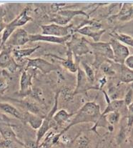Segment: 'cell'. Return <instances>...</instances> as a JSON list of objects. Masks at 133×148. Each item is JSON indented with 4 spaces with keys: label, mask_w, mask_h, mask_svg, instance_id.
Returning a JSON list of instances; mask_svg holds the SVG:
<instances>
[{
    "label": "cell",
    "mask_w": 133,
    "mask_h": 148,
    "mask_svg": "<svg viewBox=\"0 0 133 148\" xmlns=\"http://www.w3.org/2000/svg\"><path fill=\"white\" fill-rule=\"evenodd\" d=\"M101 114L100 107L95 102H88L84 104L81 108L77 112L71 119V122L59 134L54 135V140L56 143H58L60 137L64 135L70 128L75 125L82 123H94L95 124L99 120Z\"/></svg>",
    "instance_id": "1"
},
{
    "label": "cell",
    "mask_w": 133,
    "mask_h": 148,
    "mask_svg": "<svg viewBox=\"0 0 133 148\" xmlns=\"http://www.w3.org/2000/svg\"><path fill=\"white\" fill-rule=\"evenodd\" d=\"M60 96V92L56 94L55 99H54V105L52 110H50L47 115L45 116L43 119V122H42V125L37 130V135H36V148L38 147L39 145L40 144L41 140L45 137V135L49 132V130L52 128H55L57 127L56 124L54 123L53 120V116L55 114L56 112L57 111L58 109V98Z\"/></svg>",
    "instance_id": "2"
},
{
    "label": "cell",
    "mask_w": 133,
    "mask_h": 148,
    "mask_svg": "<svg viewBox=\"0 0 133 148\" xmlns=\"http://www.w3.org/2000/svg\"><path fill=\"white\" fill-rule=\"evenodd\" d=\"M66 47L72 51L73 57L76 59L80 58L82 56L91 53V49L87 45V40L84 37H78L73 34L70 40L66 43Z\"/></svg>",
    "instance_id": "3"
},
{
    "label": "cell",
    "mask_w": 133,
    "mask_h": 148,
    "mask_svg": "<svg viewBox=\"0 0 133 148\" xmlns=\"http://www.w3.org/2000/svg\"><path fill=\"white\" fill-rule=\"evenodd\" d=\"M42 34L44 35L53 36L57 37H63L75 34V28L73 25H67L66 26H60L52 23L49 25H41Z\"/></svg>",
    "instance_id": "4"
},
{
    "label": "cell",
    "mask_w": 133,
    "mask_h": 148,
    "mask_svg": "<svg viewBox=\"0 0 133 148\" xmlns=\"http://www.w3.org/2000/svg\"><path fill=\"white\" fill-rule=\"evenodd\" d=\"M109 44L113 53V62L119 64H123L125 59L130 55V50L128 47L114 38L110 40Z\"/></svg>",
    "instance_id": "5"
},
{
    "label": "cell",
    "mask_w": 133,
    "mask_h": 148,
    "mask_svg": "<svg viewBox=\"0 0 133 148\" xmlns=\"http://www.w3.org/2000/svg\"><path fill=\"white\" fill-rule=\"evenodd\" d=\"M78 15H84V16H88V14H87L83 10H61L58 11L57 14L54 15L51 19V22H54L56 25H60V26H66L70 21L75 17V16Z\"/></svg>",
    "instance_id": "6"
},
{
    "label": "cell",
    "mask_w": 133,
    "mask_h": 148,
    "mask_svg": "<svg viewBox=\"0 0 133 148\" xmlns=\"http://www.w3.org/2000/svg\"><path fill=\"white\" fill-rule=\"evenodd\" d=\"M26 60L27 62L25 69L27 70L29 68L33 67L40 70L43 74H49L54 71L58 70V67L57 65L47 61L43 58H26Z\"/></svg>",
    "instance_id": "7"
},
{
    "label": "cell",
    "mask_w": 133,
    "mask_h": 148,
    "mask_svg": "<svg viewBox=\"0 0 133 148\" xmlns=\"http://www.w3.org/2000/svg\"><path fill=\"white\" fill-rule=\"evenodd\" d=\"M87 45L90 47L91 52L95 56L103 57L108 60L113 61V53L109 42H92L87 41Z\"/></svg>",
    "instance_id": "8"
},
{
    "label": "cell",
    "mask_w": 133,
    "mask_h": 148,
    "mask_svg": "<svg viewBox=\"0 0 133 148\" xmlns=\"http://www.w3.org/2000/svg\"><path fill=\"white\" fill-rule=\"evenodd\" d=\"M28 32L25 29L22 28H18L12 33L9 40L5 43L6 46L16 47L23 46L27 43L29 42Z\"/></svg>",
    "instance_id": "9"
},
{
    "label": "cell",
    "mask_w": 133,
    "mask_h": 148,
    "mask_svg": "<svg viewBox=\"0 0 133 148\" xmlns=\"http://www.w3.org/2000/svg\"><path fill=\"white\" fill-rule=\"evenodd\" d=\"M105 31L106 30L103 29H98L88 25H84L80 28L75 29V33H78L82 35L90 37L93 40V42H99L101 37L105 32Z\"/></svg>",
    "instance_id": "10"
},
{
    "label": "cell",
    "mask_w": 133,
    "mask_h": 148,
    "mask_svg": "<svg viewBox=\"0 0 133 148\" xmlns=\"http://www.w3.org/2000/svg\"><path fill=\"white\" fill-rule=\"evenodd\" d=\"M13 126L14 125H10L9 123L0 122V134H1V137L4 140L14 142L22 147H25L24 143L19 140L17 135L14 132V130H13Z\"/></svg>",
    "instance_id": "11"
},
{
    "label": "cell",
    "mask_w": 133,
    "mask_h": 148,
    "mask_svg": "<svg viewBox=\"0 0 133 148\" xmlns=\"http://www.w3.org/2000/svg\"><path fill=\"white\" fill-rule=\"evenodd\" d=\"M72 35H68L63 37H57L53 36L44 35L42 34H29V40L31 42H49V43L59 44V45H64L70 40Z\"/></svg>",
    "instance_id": "12"
},
{
    "label": "cell",
    "mask_w": 133,
    "mask_h": 148,
    "mask_svg": "<svg viewBox=\"0 0 133 148\" xmlns=\"http://www.w3.org/2000/svg\"><path fill=\"white\" fill-rule=\"evenodd\" d=\"M47 55L53 57L54 58L60 60V64L65 68L66 69H67L69 72H72V73H75V72H77L78 66H77L75 60H74V57L73 54H72V51H71V49H69V47H67V51H66V58H62V57H58V56L54 55V54H47Z\"/></svg>",
    "instance_id": "13"
},
{
    "label": "cell",
    "mask_w": 133,
    "mask_h": 148,
    "mask_svg": "<svg viewBox=\"0 0 133 148\" xmlns=\"http://www.w3.org/2000/svg\"><path fill=\"white\" fill-rule=\"evenodd\" d=\"M88 82L89 80L84 72L78 66L77 70V86L75 90L72 92L73 97L75 95L87 91L89 90L88 85H87Z\"/></svg>",
    "instance_id": "14"
},
{
    "label": "cell",
    "mask_w": 133,
    "mask_h": 148,
    "mask_svg": "<svg viewBox=\"0 0 133 148\" xmlns=\"http://www.w3.org/2000/svg\"><path fill=\"white\" fill-rule=\"evenodd\" d=\"M32 85V75L29 73L27 69L22 71L20 77V90L19 93L22 95H29Z\"/></svg>",
    "instance_id": "15"
},
{
    "label": "cell",
    "mask_w": 133,
    "mask_h": 148,
    "mask_svg": "<svg viewBox=\"0 0 133 148\" xmlns=\"http://www.w3.org/2000/svg\"><path fill=\"white\" fill-rule=\"evenodd\" d=\"M132 4L125 3L120 5L119 12L110 17L111 19H118L121 22H128L132 19Z\"/></svg>",
    "instance_id": "16"
},
{
    "label": "cell",
    "mask_w": 133,
    "mask_h": 148,
    "mask_svg": "<svg viewBox=\"0 0 133 148\" xmlns=\"http://www.w3.org/2000/svg\"><path fill=\"white\" fill-rule=\"evenodd\" d=\"M44 117H45L38 115V114H33V113L27 111L26 112H25V114H23L22 121L25 122V123L29 124L30 127L34 130H38L42 125Z\"/></svg>",
    "instance_id": "17"
},
{
    "label": "cell",
    "mask_w": 133,
    "mask_h": 148,
    "mask_svg": "<svg viewBox=\"0 0 133 148\" xmlns=\"http://www.w3.org/2000/svg\"><path fill=\"white\" fill-rule=\"evenodd\" d=\"M40 46H36L34 47L27 48V49H17L16 47L12 48V56L16 62L22 61L24 59L28 58L30 55H32L34 52L37 50Z\"/></svg>",
    "instance_id": "18"
},
{
    "label": "cell",
    "mask_w": 133,
    "mask_h": 148,
    "mask_svg": "<svg viewBox=\"0 0 133 148\" xmlns=\"http://www.w3.org/2000/svg\"><path fill=\"white\" fill-rule=\"evenodd\" d=\"M13 59L12 47L4 45L0 52V68L6 69Z\"/></svg>",
    "instance_id": "19"
},
{
    "label": "cell",
    "mask_w": 133,
    "mask_h": 148,
    "mask_svg": "<svg viewBox=\"0 0 133 148\" xmlns=\"http://www.w3.org/2000/svg\"><path fill=\"white\" fill-rule=\"evenodd\" d=\"M0 110L6 114L13 116L14 117L19 120H22V118H23V114L19 112L15 107L9 103L0 102Z\"/></svg>",
    "instance_id": "20"
},
{
    "label": "cell",
    "mask_w": 133,
    "mask_h": 148,
    "mask_svg": "<svg viewBox=\"0 0 133 148\" xmlns=\"http://www.w3.org/2000/svg\"><path fill=\"white\" fill-rule=\"evenodd\" d=\"M73 115L74 113L69 114L65 110H60L59 111L56 112L55 114H54L53 120L57 127L62 126L66 122H67Z\"/></svg>",
    "instance_id": "21"
},
{
    "label": "cell",
    "mask_w": 133,
    "mask_h": 148,
    "mask_svg": "<svg viewBox=\"0 0 133 148\" xmlns=\"http://www.w3.org/2000/svg\"><path fill=\"white\" fill-rule=\"evenodd\" d=\"M120 80L127 84L132 82L133 70L128 69L124 64H120Z\"/></svg>",
    "instance_id": "22"
},
{
    "label": "cell",
    "mask_w": 133,
    "mask_h": 148,
    "mask_svg": "<svg viewBox=\"0 0 133 148\" xmlns=\"http://www.w3.org/2000/svg\"><path fill=\"white\" fill-rule=\"evenodd\" d=\"M27 12H28V8L26 7V8L22 10V12L19 14L16 18L13 19L16 27H21L24 26L25 25H26L27 22L32 20V18L27 14Z\"/></svg>",
    "instance_id": "23"
},
{
    "label": "cell",
    "mask_w": 133,
    "mask_h": 148,
    "mask_svg": "<svg viewBox=\"0 0 133 148\" xmlns=\"http://www.w3.org/2000/svg\"><path fill=\"white\" fill-rule=\"evenodd\" d=\"M110 35L112 37V38L115 39L120 43L123 44V45H128L130 47H133V40L132 37L131 36L128 35V34H123V33H119L117 32H113L110 33Z\"/></svg>",
    "instance_id": "24"
},
{
    "label": "cell",
    "mask_w": 133,
    "mask_h": 148,
    "mask_svg": "<svg viewBox=\"0 0 133 148\" xmlns=\"http://www.w3.org/2000/svg\"><path fill=\"white\" fill-rule=\"evenodd\" d=\"M81 63L83 68H84L83 71H84V73H85L89 82H90L91 84H93L95 80V72H94L93 68L92 67L90 64H87L86 62L82 61Z\"/></svg>",
    "instance_id": "25"
},
{
    "label": "cell",
    "mask_w": 133,
    "mask_h": 148,
    "mask_svg": "<svg viewBox=\"0 0 133 148\" xmlns=\"http://www.w3.org/2000/svg\"><path fill=\"white\" fill-rule=\"evenodd\" d=\"M104 117L109 125L113 126L119 122L120 118V114L119 112H110L106 114Z\"/></svg>",
    "instance_id": "26"
},
{
    "label": "cell",
    "mask_w": 133,
    "mask_h": 148,
    "mask_svg": "<svg viewBox=\"0 0 133 148\" xmlns=\"http://www.w3.org/2000/svg\"><path fill=\"white\" fill-rule=\"evenodd\" d=\"M9 88V79L6 75L0 76V95H4Z\"/></svg>",
    "instance_id": "27"
},
{
    "label": "cell",
    "mask_w": 133,
    "mask_h": 148,
    "mask_svg": "<svg viewBox=\"0 0 133 148\" xmlns=\"http://www.w3.org/2000/svg\"><path fill=\"white\" fill-rule=\"evenodd\" d=\"M110 60H107V61H105V62H103L101 64L99 67H100L101 69H102V70L103 71L105 74H107V75H114V74L115 73V72H114V69H113L112 66L111 64L110 63Z\"/></svg>",
    "instance_id": "28"
},
{
    "label": "cell",
    "mask_w": 133,
    "mask_h": 148,
    "mask_svg": "<svg viewBox=\"0 0 133 148\" xmlns=\"http://www.w3.org/2000/svg\"><path fill=\"white\" fill-rule=\"evenodd\" d=\"M75 144L78 148H86L89 145V140L85 136H80L77 138Z\"/></svg>",
    "instance_id": "29"
},
{
    "label": "cell",
    "mask_w": 133,
    "mask_h": 148,
    "mask_svg": "<svg viewBox=\"0 0 133 148\" xmlns=\"http://www.w3.org/2000/svg\"><path fill=\"white\" fill-rule=\"evenodd\" d=\"M6 11L3 7H0V33L2 32L5 28L7 23L5 22Z\"/></svg>",
    "instance_id": "30"
},
{
    "label": "cell",
    "mask_w": 133,
    "mask_h": 148,
    "mask_svg": "<svg viewBox=\"0 0 133 148\" xmlns=\"http://www.w3.org/2000/svg\"><path fill=\"white\" fill-rule=\"evenodd\" d=\"M124 105H126V107H128L129 105L132 104V89L130 88L127 94L125 95V99H123Z\"/></svg>",
    "instance_id": "31"
},
{
    "label": "cell",
    "mask_w": 133,
    "mask_h": 148,
    "mask_svg": "<svg viewBox=\"0 0 133 148\" xmlns=\"http://www.w3.org/2000/svg\"><path fill=\"white\" fill-rule=\"evenodd\" d=\"M132 108H133V105H129L128 107V126L129 128H131L132 126V116H133V113H132Z\"/></svg>",
    "instance_id": "32"
},
{
    "label": "cell",
    "mask_w": 133,
    "mask_h": 148,
    "mask_svg": "<svg viewBox=\"0 0 133 148\" xmlns=\"http://www.w3.org/2000/svg\"><path fill=\"white\" fill-rule=\"evenodd\" d=\"M123 64L125 67H128V69L133 70V55H130H130L125 59Z\"/></svg>",
    "instance_id": "33"
},
{
    "label": "cell",
    "mask_w": 133,
    "mask_h": 148,
    "mask_svg": "<svg viewBox=\"0 0 133 148\" xmlns=\"http://www.w3.org/2000/svg\"><path fill=\"white\" fill-rule=\"evenodd\" d=\"M98 82H99V87H98V88H99L101 90V89L102 88V87H103V86L105 84V83L107 82L106 77H103L102 79H99Z\"/></svg>",
    "instance_id": "34"
},
{
    "label": "cell",
    "mask_w": 133,
    "mask_h": 148,
    "mask_svg": "<svg viewBox=\"0 0 133 148\" xmlns=\"http://www.w3.org/2000/svg\"><path fill=\"white\" fill-rule=\"evenodd\" d=\"M2 47H3L2 42H1V39L0 38V52H1V50L2 49Z\"/></svg>",
    "instance_id": "35"
},
{
    "label": "cell",
    "mask_w": 133,
    "mask_h": 148,
    "mask_svg": "<svg viewBox=\"0 0 133 148\" xmlns=\"http://www.w3.org/2000/svg\"><path fill=\"white\" fill-rule=\"evenodd\" d=\"M0 148H2V141L0 142Z\"/></svg>",
    "instance_id": "36"
},
{
    "label": "cell",
    "mask_w": 133,
    "mask_h": 148,
    "mask_svg": "<svg viewBox=\"0 0 133 148\" xmlns=\"http://www.w3.org/2000/svg\"><path fill=\"white\" fill-rule=\"evenodd\" d=\"M3 140V139H2V137H1V134H0V142L1 141H2Z\"/></svg>",
    "instance_id": "37"
}]
</instances>
